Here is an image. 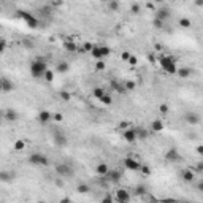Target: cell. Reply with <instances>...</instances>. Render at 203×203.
<instances>
[{
	"label": "cell",
	"mask_w": 203,
	"mask_h": 203,
	"mask_svg": "<svg viewBox=\"0 0 203 203\" xmlns=\"http://www.w3.org/2000/svg\"><path fill=\"white\" fill-rule=\"evenodd\" d=\"M13 147H14V151H22V149H25V141L24 140H16Z\"/></svg>",
	"instance_id": "cell-26"
},
{
	"label": "cell",
	"mask_w": 203,
	"mask_h": 203,
	"mask_svg": "<svg viewBox=\"0 0 203 203\" xmlns=\"http://www.w3.org/2000/svg\"><path fill=\"white\" fill-rule=\"evenodd\" d=\"M124 140H127V143H135V141H136L135 128H125V132H124Z\"/></svg>",
	"instance_id": "cell-14"
},
{
	"label": "cell",
	"mask_w": 203,
	"mask_h": 203,
	"mask_svg": "<svg viewBox=\"0 0 203 203\" xmlns=\"http://www.w3.org/2000/svg\"><path fill=\"white\" fill-rule=\"evenodd\" d=\"M193 178H195V173H193V170H184L182 171V181L184 182H192Z\"/></svg>",
	"instance_id": "cell-18"
},
{
	"label": "cell",
	"mask_w": 203,
	"mask_h": 203,
	"mask_svg": "<svg viewBox=\"0 0 203 203\" xmlns=\"http://www.w3.org/2000/svg\"><path fill=\"white\" fill-rule=\"evenodd\" d=\"M108 6H109V10H111V11H117V10H119V6H121V5H119V2H117V0H109Z\"/></svg>",
	"instance_id": "cell-30"
},
{
	"label": "cell",
	"mask_w": 203,
	"mask_h": 203,
	"mask_svg": "<svg viewBox=\"0 0 203 203\" xmlns=\"http://www.w3.org/2000/svg\"><path fill=\"white\" fill-rule=\"evenodd\" d=\"M111 86H113V89H114L116 92H119V94H122V92L125 90V87H124V86H121V84H119V82H116V81H113V82H111Z\"/></svg>",
	"instance_id": "cell-32"
},
{
	"label": "cell",
	"mask_w": 203,
	"mask_h": 203,
	"mask_svg": "<svg viewBox=\"0 0 203 203\" xmlns=\"http://www.w3.org/2000/svg\"><path fill=\"white\" fill-rule=\"evenodd\" d=\"M17 14H19V17L21 19H24L25 22H29V21H32V19H35V16L30 13V11H17Z\"/></svg>",
	"instance_id": "cell-22"
},
{
	"label": "cell",
	"mask_w": 203,
	"mask_h": 203,
	"mask_svg": "<svg viewBox=\"0 0 203 203\" xmlns=\"http://www.w3.org/2000/svg\"><path fill=\"white\" fill-rule=\"evenodd\" d=\"M25 25H29L30 29H35V27H38V25H40V22H38V19L35 17V19H32V21H29V22H25Z\"/></svg>",
	"instance_id": "cell-37"
},
{
	"label": "cell",
	"mask_w": 203,
	"mask_h": 203,
	"mask_svg": "<svg viewBox=\"0 0 203 203\" xmlns=\"http://www.w3.org/2000/svg\"><path fill=\"white\" fill-rule=\"evenodd\" d=\"M76 190H78L79 193H87V192L90 190V187L87 186V184H79V186L76 187Z\"/></svg>",
	"instance_id": "cell-33"
},
{
	"label": "cell",
	"mask_w": 203,
	"mask_h": 203,
	"mask_svg": "<svg viewBox=\"0 0 203 203\" xmlns=\"http://www.w3.org/2000/svg\"><path fill=\"white\" fill-rule=\"evenodd\" d=\"M197 154H198V155L203 154V146H197Z\"/></svg>",
	"instance_id": "cell-54"
},
{
	"label": "cell",
	"mask_w": 203,
	"mask_h": 203,
	"mask_svg": "<svg viewBox=\"0 0 203 203\" xmlns=\"http://www.w3.org/2000/svg\"><path fill=\"white\" fill-rule=\"evenodd\" d=\"M43 78L48 81V82H51V81L54 79V71H52V70H46L44 75H43Z\"/></svg>",
	"instance_id": "cell-31"
},
{
	"label": "cell",
	"mask_w": 203,
	"mask_h": 203,
	"mask_svg": "<svg viewBox=\"0 0 203 203\" xmlns=\"http://www.w3.org/2000/svg\"><path fill=\"white\" fill-rule=\"evenodd\" d=\"M114 200L119 201V203H127L128 200H130V195H128V192H127V190L119 189V190H116V197H114Z\"/></svg>",
	"instance_id": "cell-8"
},
{
	"label": "cell",
	"mask_w": 203,
	"mask_h": 203,
	"mask_svg": "<svg viewBox=\"0 0 203 203\" xmlns=\"http://www.w3.org/2000/svg\"><path fill=\"white\" fill-rule=\"evenodd\" d=\"M5 48H6V40L5 38H0V54L5 52Z\"/></svg>",
	"instance_id": "cell-45"
},
{
	"label": "cell",
	"mask_w": 203,
	"mask_h": 203,
	"mask_svg": "<svg viewBox=\"0 0 203 203\" xmlns=\"http://www.w3.org/2000/svg\"><path fill=\"white\" fill-rule=\"evenodd\" d=\"M152 25L155 27V29H163V25H165V21L159 19V17H154V21H152Z\"/></svg>",
	"instance_id": "cell-29"
},
{
	"label": "cell",
	"mask_w": 203,
	"mask_h": 203,
	"mask_svg": "<svg viewBox=\"0 0 203 203\" xmlns=\"http://www.w3.org/2000/svg\"><path fill=\"white\" fill-rule=\"evenodd\" d=\"M56 173L60 178H70V176H73L75 170H73L71 165H68V163H56Z\"/></svg>",
	"instance_id": "cell-4"
},
{
	"label": "cell",
	"mask_w": 203,
	"mask_h": 203,
	"mask_svg": "<svg viewBox=\"0 0 203 203\" xmlns=\"http://www.w3.org/2000/svg\"><path fill=\"white\" fill-rule=\"evenodd\" d=\"M160 67H162V70H163L165 73H168V75H174V73H176V70H178L176 60H174L173 57H168V56L160 59Z\"/></svg>",
	"instance_id": "cell-2"
},
{
	"label": "cell",
	"mask_w": 203,
	"mask_h": 203,
	"mask_svg": "<svg viewBox=\"0 0 203 203\" xmlns=\"http://www.w3.org/2000/svg\"><path fill=\"white\" fill-rule=\"evenodd\" d=\"M105 176L108 178L109 182H119V181H121V178H122V173L119 171V170H111V171L108 170V173L105 174Z\"/></svg>",
	"instance_id": "cell-9"
},
{
	"label": "cell",
	"mask_w": 203,
	"mask_h": 203,
	"mask_svg": "<svg viewBox=\"0 0 203 203\" xmlns=\"http://www.w3.org/2000/svg\"><path fill=\"white\" fill-rule=\"evenodd\" d=\"M97 173L100 174V176H105V174L108 173V165H106L105 162L98 163V165H97Z\"/></svg>",
	"instance_id": "cell-23"
},
{
	"label": "cell",
	"mask_w": 203,
	"mask_h": 203,
	"mask_svg": "<svg viewBox=\"0 0 203 203\" xmlns=\"http://www.w3.org/2000/svg\"><path fill=\"white\" fill-rule=\"evenodd\" d=\"M124 165H125L128 170H132V171H138V170H140V167H141V163L138 162V160H135V159H132V157H127L124 160Z\"/></svg>",
	"instance_id": "cell-7"
},
{
	"label": "cell",
	"mask_w": 203,
	"mask_h": 203,
	"mask_svg": "<svg viewBox=\"0 0 203 203\" xmlns=\"http://www.w3.org/2000/svg\"><path fill=\"white\" fill-rule=\"evenodd\" d=\"M14 178H16V173L14 171H5V170L0 171V181H2V182H10Z\"/></svg>",
	"instance_id": "cell-13"
},
{
	"label": "cell",
	"mask_w": 203,
	"mask_h": 203,
	"mask_svg": "<svg viewBox=\"0 0 203 203\" xmlns=\"http://www.w3.org/2000/svg\"><path fill=\"white\" fill-rule=\"evenodd\" d=\"M195 170H197L198 173H201V171H203V163H201V162H198V163H197V168H195Z\"/></svg>",
	"instance_id": "cell-51"
},
{
	"label": "cell",
	"mask_w": 203,
	"mask_h": 203,
	"mask_svg": "<svg viewBox=\"0 0 203 203\" xmlns=\"http://www.w3.org/2000/svg\"><path fill=\"white\" fill-rule=\"evenodd\" d=\"M165 160H168V162H178V160H181V155H179L176 147H171V149H168L167 152H165Z\"/></svg>",
	"instance_id": "cell-5"
},
{
	"label": "cell",
	"mask_w": 203,
	"mask_h": 203,
	"mask_svg": "<svg viewBox=\"0 0 203 203\" xmlns=\"http://www.w3.org/2000/svg\"><path fill=\"white\" fill-rule=\"evenodd\" d=\"M90 54H92V56H94L97 60H98V59H103V56H102V49H100V46H94V48H92V51H90Z\"/></svg>",
	"instance_id": "cell-24"
},
{
	"label": "cell",
	"mask_w": 203,
	"mask_h": 203,
	"mask_svg": "<svg viewBox=\"0 0 203 203\" xmlns=\"http://www.w3.org/2000/svg\"><path fill=\"white\" fill-rule=\"evenodd\" d=\"M22 46H24V48H27V49H30V48H33V43L29 38H24L22 40Z\"/></svg>",
	"instance_id": "cell-39"
},
{
	"label": "cell",
	"mask_w": 203,
	"mask_h": 203,
	"mask_svg": "<svg viewBox=\"0 0 203 203\" xmlns=\"http://www.w3.org/2000/svg\"><path fill=\"white\" fill-rule=\"evenodd\" d=\"M127 63H128V65H136V57L135 56H130V57H128V60H127Z\"/></svg>",
	"instance_id": "cell-49"
},
{
	"label": "cell",
	"mask_w": 203,
	"mask_h": 203,
	"mask_svg": "<svg viewBox=\"0 0 203 203\" xmlns=\"http://www.w3.org/2000/svg\"><path fill=\"white\" fill-rule=\"evenodd\" d=\"M56 186L57 187H63V181L62 179H56Z\"/></svg>",
	"instance_id": "cell-52"
},
{
	"label": "cell",
	"mask_w": 203,
	"mask_h": 203,
	"mask_svg": "<svg viewBox=\"0 0 203 203\" xmlns=\"http://www.w3.org/2000/svg\"><path fill=\"white\" fill-rule=\"evenodd\" d=\"M195 5L197 6H203V0H195Z\"/></svg>",
	"instance_id": "cell-56"
},
{
	"label": "cell",
	"mask_w": 203,
	"mask_h": 203,
	"mask_svg": "<svg viewBox=\"0 0 203 203\" xmlns=\"http://www.w3.org/2000/svg\"><path fill=\"white\" fill-rule=\"evenodd\" d=\"M182 29H189V27L192 25V22H190V19H187V17H181L179 19V22H178Z\"/></svg>",
	"instance_id": "cell-27"
},
{
	"label": "cell",
	"mask_w": 203,
	"mask_h": 203,
	"mask_svg": "<svg viewBox=\"0 0 203 203\" xmlns=\"http://www.w3.org/2000/svg\"><path fill=\"white\" fill-rule=\"evenodd\" d=\"M151 128L154 132H162L163 130V122L160 121V119H154V121L151 122Z\"/></svg>",
	"instance_id": "cell-21"
},
{
	"label": "cell",
	"mask_w": 203,
	"mask_h": 203,
	"mask_svg": "<svg viewBox=\"0 0 203 203\" xmlns=\"http://www.w3.org/2000/svg\"><path fill=\"white\" fill-rule=\"evenodd\" d=\"M130 11H132V14H140V5H138V3H133L132 5V8H130Z\"/></svg>",
	"instance_id": "cell-41"
},
{
	"label": "cell",
	"mask_w": 203,
	"mask_h": 203,
	"mask_svg": "<svg viewBox=\"0 0 203 203\" xmlns=\"http://www.w3.org/2000/svg\"><path fill=\"white\" fill-rule=\"evenodd\" d=\"M52 119H54V121H57V122H62L63 121V116L60 113H52Z\"/></svg>",
	"instance_id": "cell-44"
},
{
	"label": "cell",
	"mask_w": 203,
	"mask_h": 203,
	"mask_svg": "<svg viewBox=\"0 0 203 203\" xmlns=\"http://www.w3.org/2000/svg\"><path fill=\"white\" fill-rule=\"evenodd\" d=\"M152 2H154V3H162L163 0H152Z\"/></svg>",
	"instance_id": "cell-60"
},
{
	"label": "cell",
	"mask_w": 203,
	"mask_h": 203,
	"mask_svg": "<svg viewBox=\"0 0 203 203\" xmlns=\"http://www.w3.org/2000/svg\"><path fill=\"white\" fill-rule=\"evenodd\" d=\"M68 68H70V65H68L67 62H59V63H57V71H59V73H67Z\"/></svg>",
	"instance_id": "cell-25"
},
{
	"label": "cell",
	"mask_w": 203,
	"mask_h": 203,
	"mask_svg": "<svg viewBox=\"0 0 203 203\" xmlns=\"http://www.w3.org/2000/svg\"><path fill=\"white\" fill-rule=\"evenodd\" d=\"M113 200H114V198H113V197H109V195H106L105 198H102V201H113Z\"/></svg>",
	"instance_id": "cell-53"
},
{
	"label": "cell",
	"mask_w": 203,
	"mask_h": 203,
	"mask_svg": "<svg viewBox=\"0 0 203 203\" xmlns=\"http://www.w3.org/2000/svg\"><path fill=\"white\" fill-rule=\"evenodd\" d=\"M149 10H154V2H147V5H146Z\"/></svg>",
	"instance_id": "cell-55"
},
{
	"label": "cell",
	"mask_w": 203,
	"mask_h": 203,
	"mask_svg": "<svg viewBox=\"0 0 203 203\" xmlns=\"http://www.w3.org/2000/svg\"><path fill=\"white\" fill-rule=\"evenodd\" d=\"M135 192H136V195H144V193H146V187L144 186H138L135 189Z\"/></svg>",
	"instance_id": "cell-42"
},
{
	"label": "cell",
	"mask_w": 203,
	"mask_h": 203,
	"mask_svg": "<svg viewBox=\"0 0 203 203\" xmlns=\"http://www.w3.org/2000/svg\"><path fill=\"white\" fill-rule=\"evenodd\" d=\"M0 82H2V92H13V90H14L13 81H10L8 78L0 76Z\"/></svg>",
	"instance_id": "cell-10"
},
{
	"label": "cell",
	"mask_w": 203,
	"mask_h": 203,
	"mask_svg": "<svg viewBox=\"0 0 203 203\" xmlns=\"http://www.w3.org/2000/svg\"><path fill=\"white\" fill-rule=\"evenodd\" d=\"M51 119H52V113L46 111V109H43V111L38 113V121H40L41 124H48Z\"/></svg>",
	"instance_id": "cell-15"
},
{
	"label": "cell",
	"mask_w": 203,
	"mask_h": 203,
	"mask_svg": "<svg viewBox=\"0 0 203 203\" xmlns=\"http://www.w3.org/2000/svg\"><path fill=\"white\" fill-rule=\"evenodd\" d=\"M147 59H149L151 62H154V56H152V54H149V56H147Z\"/></svg>",
	"instance_id": "cell-59"
},
{
	"label": "cell",
	"mask_w": 203,
	"mask_h": 203,
	"mask_svg": "<svg viewBox=\"0 0 203 203\" xmlns=\"http://www.w3.org/2000/svg\"><path fill=\"white\" fill-rule=\"evenodd\" d=\"M48 70V63H46L43 59H36L30 63V73H32V76L33 78H43L44 75V71Z\"/></svg>",
	"instance_id": "cell-1"
},
{
	"label": "cell",
	"mask_w": 203,
	"mask_h": 203,
	"mask_svg": "<svg viewBox=\"0 0 203 203\" xmlns=\"http://www.w3.org/2000/svg\"><path fill=\"white\" fill-rule=\"evenodd\" d=\"M155 17H159L162 21H167L170 17V10L168 8H160V10H157V13H155Z\"/></svg>",
	"instance_id": "cell-17"
},
{
	"label": "cell",
	"mask_w": 203,
	"mask_h": 203,
	"mask_svg": "<svg viewBox=\"0 0 203 203\" xmlns=\"http://www.w3.org/2000/svg\"><path fill=\"white\" fill-rule=\"evenodd\" d=\"M3 119H6L8 122H14L17 119V113L14 109H6V111H3Z\"/></svg>",
	"instance_id": "cell-16"
},
{
	"label": "cell",
	"mask_w": 203,
	"mask_h": 203,
	"mask_svg": "<svg viewBox=\"0 0 203 203\" xmlns=\"http://www.w3.org/2000/svg\"><path fill=\"white\" fill-rule=\"evenodd\" d=\"M184 119H186V122L190 124V125H197V124H200V116H198L197 113H186Z\"/></svg>",
	"instance_id": "cell-12"
},
{
	"label": "cell",
	"mask_w": 203,
	"mask_h": 203,
	"mask_svg": "<svg viewBox=\"0 0 203 203\" xmlns=\"http://www.w3.org/2000/svg\"><path fill=\"white\" fill-rule=\"evenodd\" d=\"M60 98H62L63 102H70V98H71V95L68 94V92H67V90H62V92H60Z\"/></svg>",
	"instance_id": "cell-40"
},
{
	"label": "cell",
	"mask_w": 203,
	"mask_h": 203,
	"mask_svg": "<svg viewBox=\"0 0 203 203\" xmlns=\"http://www.w3.org/2000/svg\"><path fill=\"white\" fill-rule=\"evenodd\" d=\"M127 127H130V124H128V122H125V121H122L121 124H119V128H124V130H125Z\"/></svg>",
	"instance_id": "cell-50"
},
{
	"label": "cell",
	"mask_w": 203,
	"mask_h": 203,
	"mask_svg": "<svg viewBox=\"0 0 203 203\" xmlns=\"http://www.w3.org/2000/svg\"><path fill=\"white\" fill-rule=\"evenodd\" d=\"M100 49H102V56H103V57H106V56L111 54V49H109L108 46H100Z\"/></svg>",
	"instance_id": "cell-38"
},
{
	"label": "cell",
	"mask_w": 203,
	"mask_h": 203,
	"mask_svg": "<svg viewBox=\"0 0 203 203\" xmlns=\"http://www.w3.org/2000/svg\"><path fill=\"white\" fill-rule=\"evenodd\" d=\"M124 87H125V90H133L136 87V82L135 81H127L125 84H124Z\"/></svg>",
	"instance_id": "cell-35"
},
{
	"label": "cell",
	"mask_w": 203,
	"mask_h": 203,
	"mask_svg": "<svg viewBox=\"0 0 203 203\" xmlns=\"http://www.w3.org/2000/svg\"><path fill=\"white\" fill-rule=\"evenodd\" d=\"M105 67H106V65L103 63V60L98 59V60H97V63H95V70H97V71H102V70H105Z\"/></svg>",
	"instance_id": "cell-36"
},
{
	"label": "cell",
	"mask_w": 203,
	"mask_h": 203,
	"mask_svg": "<svg viewBox=\"0 0 203 203\" xmlns=\"http://www.w3.org/2000/svg\"><path fill=\"white\" fill-rule=\"evenodd\" d=\"M92 48H94V44H92V43H84V44H82V49H84V52H89V51H92Z\"/></svg>",
	"instance_id": "cell-43"
},
{
	"label": "cell",
	"mask_w": 203,
	"mask_h": 203,
	"mask_svg": "<svg viewBox=\"0 0 203 203\" xmlns=\"http://www.w3.org/2000/svg\"><path fill=\"white\" fill-rule=\"evenodd\" d=\"M2 119H3V111L0 109V124H2Z\"/></svg>",
	"instance_id": "cell-58"
},
{
	"label": "cell",
	"mask_w": 203,
	"mask_h": 203,
	"mask_svg": "<svg viewBox=\"0 0 203 203\" xmlns=\"http://www.w3.org/2000/svg\"><path fill=\"white\" fill-rule=\"evenodd\" d=\"M63 48H65V51H68V52H76V51H78L76 43H73L71 38H68L65 43H63Z\"/></svg>",
	"instance_id": "cell-19"
},
{
	"label": "cell",
	"mask_w": 203,
	"mask_h": 203,
	"mask_svg": "<svg viewBox=\"0 0 203 203\" xmlns=\"http://www.w3.org/2000/svg\"><path fill=\"white\" fill-rule=\"evenodd\" d=\"M0 92H2V82H0Z\"/></svg>",
	"instance_id": "cell-61"
},
{
	"label": "cell",
	"mask_w": 203,
	"mask_h": 203,
	"mask_svg": "<svg viewBox=\"0 0 203 203\" xmlns=\"http://www.w3.org/2000/svg\"><path fill=\"white\" fill-rule=\"evenodd\" d=\"M100 102L103 105H111V102H113V98H111V95H108V94H105L103 97L100 98Z\"/></svg>",
	"instance_id": "cell-34"
},
{
	"label": "cell",
	"mask_w": 203,
	"mask_h": 203,
	"mask_svg": "<svg viewBox=\"0 0 203 203\" xmlns=\"http://www.w3.org/2000/svg\"><path fill=\"white\" fill-rule=\"evenodd\" d=\"M198 190H203V181L198 182Z\"/></svg>",
	"instance_id": "cell-57"
},
{
	"label": "cell",
	"mask_w": 203,
	"mask_h": 203,
	"mask_svg": "<svg viewBox=\"0 0 203 203\" xmlns=\"http://www.w3.org/2000/svg\"><path fill=\"white\" fill-rule=\"evenodd\" d=\"M130 56H132V54H130V52H128V51H124V52L121 54V59L127 62V60H128V57H130Z\"/></svg>",
	"instance_id": "cell-48"
},
{
	"label": "cell",
	"mask_w": 203,
	"mask_h": 203,
	"mask_svg": "<svg viewBox=\"0 0 203 203\" xmlns=\"http://www.w3.org/2000/svg\"><path fill=\"white\" fill-rule=\"evenodd\" d=\"M105 94H106V92H105L103 89H102V87H94V97H95V98H98V100H100V98L103 97Z\"/></svg>",
	"instance_id": "cell-28"
},
{
	"label": "cell",
	"mask_w": 203,
	"mask_h": 203,
	"mask_svg": "<svg viewBox=\"0 0 203 203\" xmlns=\"http://www.w3.org/2000/svg\"><path fill=\"white\" fill-rule=\"evenodd\" d=\"M159 111H160L162 114H167V113H168V106L165 105V103H162V105L159 106Z\"/></svg>",
	"instance_id": "cell-47"
},
{
	"label": "cell",
	"mask_w": 203,
	"mask_h": 203,
	"mask_svg": "<svg viewBox=\"0 0 203 203\" xmlns=\"http://www.w3.org/2000/svg\"><path fill=\"white\" fill-rule=\"evenodd\" d=\"M135 133H136V140H146L147 135H149V132H147L146 128H143V127L135 128Z\"/></svg>",
	"instance_id": "cell-20"
},
{
	"label": "cell",
	"mask_w": 203,
	"mask_h": 203,
	"mask_svg": "<svg viewBox=\"0 0 203 203\" xmlns=\"http://www.w3.org/2000/svg\"><path fill=\"white\" fill-rule=\"evenodd\" d=\"M29 163L32 165H41V167H46V165H49V159L43 155L41 152H33L29 155Z\"/></svg>",
	"instance_id": "cell-3"
},
{
	"label": "cell",
	"mask_w": 203,
	"mask_h": 203,
	"mask_svg": "<svg viewBox=\"0 0 203 203\" xmlns=\"http://www.w3.org/2000/svg\"><path fill=\"white\" fill-rule=\"evenodd\" d=\"M140 170L143 171V174H151V168L147 167V165H141V167H140Z\"/></svg>",
	"instance_id": "cell-46"
},
{
	"label": "cell",
	"mask_w": 203,
	"mask_h": 203,
	"mask_svg": "<svg viewBox=\"0 0 203 203\" xmlns=\"http://www.w3.org/2000/svg\"><path fill=\"white\" fill-rule=\"evenodd\" d=\"M54 143H56L57 146H60V147H63V146H67V136H65V133L63 132H59V130H56L54 132Z\"/></svg>",
	"instance_id": "cell-6"
},
{
	"label": "cell",
	"mask_w": 203,
	"mask_h": 203,
	"mask_svg": "<svg viewBox=\"0 0 203 203\" xmlns=\"http://www.w3.org/2000/svg\"><path fill=\"white\" fill-rule=\"evenodd\" d=\"M174 75H178L181 79H186V78H190L192 75H193V68H190V67H182V68H179V70H176V73Z\"/></svg>",
	"instance_id": "cell-11"
}]
</instances>
